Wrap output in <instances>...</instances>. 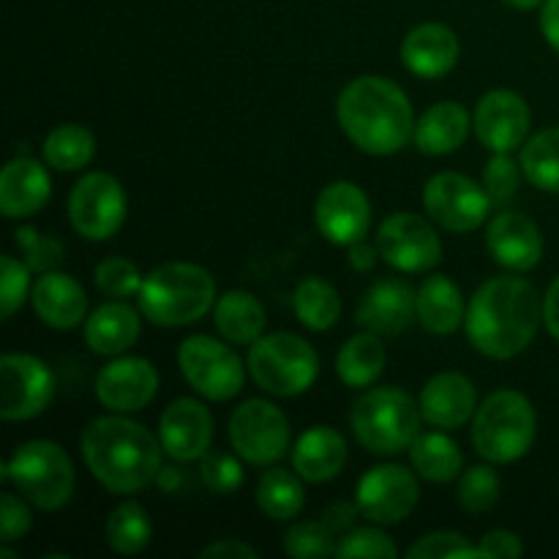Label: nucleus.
Wrapping results in <instances>:
<instances>
[{
	"label": "nucleus",
	"mask_w": 559,
	"mask_h": 559,
	"mask_svg": "<svg viewBox=\"0 0 559 559\" xmlns=\"http://www.w3.org/2000/svg\"><path fill=\"white\" fill-rule=\"evenodd\" d=\"M544 322V300L522 276H495L480 284L467 306V338L480 355L516 358L533 344Z\"/></svg>",
	"instance_id": "obj_1"
},
{
	"label": "nucleus",
	"mask_w": 559,
	"mask_h": 559,
	"mask_svg": "<svg viewBox=\"0 0 559 559\" xmlns=\"http://www.w3.org/2000/svg\"><path fill=\"white\" fill-rule=\"evenodd\" d=\"M82 459L112 495H136L162 473V440L126 415H104L82 431Z\"/></svg>",
	"instance_id": "obj_2"
},
{
	"label": "nucleus",
	"mask_w": 559,
	"mask_h": 559,
	"mask_svg": "<svg viewBox=\"0 0 559 559\" xmlns=\"http://www.w3.org/2000/svg\"><path fill=\"white\" fill-rule=\"evenodd\" d=\"M336 118L349 142L369 156H393L415 140V115L407 93L380 74L349 82L338 93Z\"/></svg>",
	"instance_id": "obj_3"
},
{
	"label": "nucleus",
	"mask_w": 559,
	"mask_h": 559,
	"mask_svg": "<svg viewBox=\"0 0 559 559\" xmlns=\"http://www.w3.org/2000/svg\"><path fill=\"white\" fill-rule=\"evenodd\" d=\"M216 306L211 271L194 262H164L153 267L140 289V311L162 328H183Z\"/></svg>",
	"instance_id": "obj_4"
},
{
	"label": "nucleus",
	"mask_w": 559,
	"mask_h": 559,
	"mask_svg": "<svg viewBox=\"0 0 559 559\" xmlns=\"http://www.w3.org/2000/svg\"><path fill=\"white\" fill-rule=\"evenodd\" d=\"M420 404H415V399L402 388H371L355 399L349 413L355 440L377 456L409 451L415 437L420 435Z\"/></svg>",
	"instance_id": "obj_5"
},
{
	"label": "nucleus",
	"mask_w": 559,
	"mask_h": 559,
	"mask_svg": "<svg viewBox=\"0 0 559 559\" xmlns=\"http://www.w3.org/2000/svg\"><path fill=\"white\" fill-rule=\"evenodd\" d=\"M538 415L519 391H495L473 415V445L491 464L519 462L533 448Z\"/></svg>",
	"instance_id": "obj_6"
},
{
	"label": "nucleus",
	"mask_w": 559,
	"mask_h": 559,
	"mask_svg": "<svg viewBox=\"0 0 559 559\" xmlns=\"http://www.w3.org/2000/svg\"><path fill=\"white\" fill-rule=\"evenodd\" d=\"M3 480H11L31 506L60 511L71 502L76 473L71 456L58 442L31 440L16 448L3 464Z\"/></svg>",
	"instance_id": "obj_7"
},
{
	"label": "nucleus",
	"mask_w": 559,
	"mask_h": 559,
	"mask_svg": "<svg viewBox=\"0 0 559 559\" xmlns=\"http://www.w3.org/2000/svg\"><path fill=\"white\" fill-rule=\"evenodd\" d=\"M246 366L262 391L289 399L314 385L320 374V355L298 333L278 331L251 344Z\"/></svg>",
	"instance_id": "obj_8"
},
{
	"label": "nucleus",
	"mask_w": 559,
	"mask_h": 559,
	"mask_svg": "<svg viewBox=\"0 0 559 559\" xmlns=\"http://www.w3.org/2000/svg\"><path fill=\"white\" fill-rule=\"evenodd\" d=\"M186 382L211 402H229L243 391L246 366L229 344L211 336H189L178 349Z\"/></svg>",
	"instance_id": "obj_9"
},
{
	"label": "nucleus",
	"mask_w": 559,
	"mask_h": 559,
	"mask_svg": "<svg viewBox=\"0 0 559 559\" xmlns=\"http://www.w3.org/2000/svg\"><path fill=\"white\" fill-rule=\"evenodd\" d=\"M229 442L243 462L267 467L289 451V420L265 399H249L229 418Z\"/></svg>",
	"instance_id": "obj_10"
},
{
	"label": "nucleus",
	"mask_w": 559,
	"mask_h": 559,
	"mask_svg": "<svg viewBox=\"0 0 559 559\" xmlns=\"http://www.w3.org/2000/svg\"><path fill=\"white\" fill-rule=\"evenodd\" d=\"M424 207L437 227L448 233H475L489 218L491 197L480 183L459 173H440L424 189Z\"/></svg>",
	"instance_id": "obj_11"
},
{
	"label": "nucleus",
	"mask_w": 559,
	"mask_h": 559,
	"mask_svg": "<svg viewBox=\"0 0 559 559\" xmlns=\"http://www.w3.org/2000/svg\"><path fill=\"white\" fill-rule=\"evenodd\" d=\"M380 260L402 273H426L440 265L442 240L418 213H393L377 229Z\"/></svg>",
	"instance_id": "obj_12"
},
{
	"label": "nucleus",
	"mask_w": 559,
	"mask_h": 559,
	"mask_svg": "<svg viewBox=\"0 0 559 559\" xmlns=\"http://www.w3.org/2000/svg\"><path fill=\"white\" fill-rule=\"evenodd\" d=\"M71 227L87 240H107L126 222V191L112 175L87 173L69 197Z\"/></svg>",
	"instance_id": "obj_13"
},
{
	"label": "nucleus",
	"mask_w": 559,
	"mask_h": 559,
	"mask_svg": "<svg viewBox=\"0 0 559 559\" xmlns=\"http://www.w3.org/2000/svg\"><path fill=\"white\" fill-rule=\"evenodd\" d=\"M0 415L3 420H31L49 407L55 396V374L44 360L27 353H5L0 358Z\"/></svg>",
	"instance_id": "obj_14"
},
{
	"label": "nucleus",
	"mask_w": 559,
	"mask_h": 559,
	"mask_svg": "<svg viewBox=\"0 0 559 559\" xmlns=\"http://www.w3.org/2000/svg\"><path fill=\"white\" fill-rule=\"evenodd\" d=\"M420 500L418 478L402 464H380L371 467L358 480L355 502L360 516L371 519L374 524H399L415 511Z\"/></svg>",
	"instance_id": "obj_15"
},
{
	"label": "nucleus",
	"mask_w": 559,
	"mask_h": 559,
	"mask_svg": "<svg viewBox=\"0 0 559 559\" xmlns=\"http://www.w3.org/2000/svg\"><path fill=\"white\" fill-rule=\"evenodd\" d=\"M314 218L322 238L331 240L333 246L349 249L358 240H366V233L371 227V202L360 186L349 183V180H336L317 197Z\"/></svg>",
	"instance_id": "obj_16"
},
{
	"label": "nucleus",
	"mask_w": 559,
	"mask_h": 559,
	"mask_svg": "<svg viewBox=\"0 0 559 559\" xmlns=\"http://www.w3.org/2000/svg\"><path fill=\"white\" fill-rule=\"evenodd\" d=\"M158 371L151 360L136 355H118L96 377V396L109 413H140L156 399Z\"/></svg>",
	"instance_id": "obj_17"
},
{
	"label": "nucleus",
	"mask_w": 559,
	"mask_h": 559,
	"mask_svg": "<svg viewBox=\"0 0 559 559\" xmlns=\"http://www.w3.org/2000/svg\"><path fill=\"white\" fill-rule=\"evenodd\" d=\"M530 115L527 102L519 96L516 91H489L478 102L473 115L475 134H478L480 145L489 147L491 153H511L527 142Z\"/></svg>",
	"instance_id": "obj_18"
},
{
	"label": "nucleus",
	"mask_w": 559,
	"mask_h": 559,
	"mask_svg": "<svg viewBox=\"0 0 559 559\" xmlns=\"http://www.w3.org/2000/svg\"><path fill=\"white\" fill-rule=\"evenodd\" d=\"M158 440L175 462H197L211 451L213 415L197 399H175L158 420Z\"/></svg>",
	"instance_id": "obj_19"
},
{
	"label": "nucleus",
	"mask_w": 559,
	"mask_h": 559,
	"mask_svg": "<svg viewBox=\"0 0 559 559\" xmlns=\"http://www.w3.org/2000/svg\"><path fill=\"white\" fill-rule=\"evenodd\" d=\"M486 246L497 265L513 273H527L544 257V235L538 224L516 211H500L486 229Z\"/></svg>",
	"instance_id": "obj_20"
},
{
	"label": "nucleus",
	"mask_w": 559,
	"mask_h": 559,
	"mask_svg": "<svg viewBox=\"0 0 559 559\" xmlns=\"http://www.w3.org/2000/svg\"><path fill=\"white\" fill-rule=\"evenodd\" d=\"M415 298H418V293L404 278H377L366 289L364 300L358 306V314H355L358 317V325L364 331L380 333V336H399L418 317Z\"/></svg>",
	"instance_id": "obj_21"
},
{
	"label": "nucleus",
	"mask_w": 559,
	"mask_h": 559,
	"mask_svg": "<svg viewBox=\"0 0 559 559\" xmlns=\"http://www.w3.org/2000/svg\"><path fill=\"white\" fill-rule=\"evenodd\" d=\"M462 58L459 36L442 22H424L415 25L402 41V60L409 74L437 80L456 69Z\"/></svg>",
	"instance_id": "obj_22"
},
{
	"label": "nucleus",
	"mask_w": 559,
	"mask_h": 559,
	"mask_svg": "<svg viewBox=\"0 0 559 559\" xmlns=\"http://www.w3.org/2000/svg\"><path fill=\"white\" fill-rule=\"evenodd\" d=\"M418 404L424 420L435 429H459L473 420L475 409H478V391L469 377L459 374V371H442L426 382Z\"/></svg>",
	"instance_id": "obj_23"
},
{
	"label": "nucleus",
	"mask_w": 559,
	"mask_h": 559,
	"mask_svg": "<svg viewBox=\"0 0 559 559\" xmlns=\"http://www.w3.org/2000/svg\"><path fill=\"white\" fill-rule=\"evenodd\" d=\"M31 304L38 320L55 331H71L87 317L85 289L63 271L38 273L31 289Z\"/></svg>",
	"instance_id": "obj_24"
},
{
	"label": "nucleus",
	"mask_w": 559,
	"mask_h": 559,
	"mask_svg": "<svg viewBox=\"0 0 559 559\" xmlns=\"http://www.w3.org/2000/svg\"><path fill=\"white\" fill-rule=\"evenodd\" d=\"M52 194V180L41 162L16 156L0 173V211L5 218H31L41 211Z\"/></svg>",
	"instance_id": "obj_25"
},
{
	"label": "nucleus",
	"mask_w": 559,
	"mask_h": 559,
	"mask_svg": "<svg viewBox=\"0 0 559 559\" xmlns=\"http://www.w3.org/2000/svg\"><path fill=\"white\" fill-rule=\"evenodd\" d=\"M347 440L331 426H311L293 448V467L306 484H328L347 464Z\"/></svg>",
	"instance_id": "obj_26"
},
{
	"label": "nucleus",
	"mask_w": 559,
	"mask_h": 559,
	"mask_svg": "<svg viewBox=\"0 0 559 559\" xmlns=\"http://www.w3.org/2000/svg\"><path fill=\"white\" fill-rule=\"evenodd\" d=\"M136 338H140V314L120 298L98 306L85 320L87 347L104 358H118L134 347Z\"/></svg>",
	"instance_id": "obj_27"
},
{
	"label": "nucleus",
	"mask_w": 559,
	"mask_h": 559,
	"mask_svg": "<svg viewBox=\"0 0 559 559\" xmlns=\"http://www.w3.org/2000/svg\"><path fill=\"white\" fill-rule=\"evenodd\" d=\"M469 115L459 102H437L415 123V145L426 156H448L459 151L469 134Z\"/></svg>",
	"instance_id": "obj_28"
},
{
	"label": "nucleus",
	"mask_w": 559,
	"mask_h": 559,
	"mask_svg": "<svg viewBox=\"0 0 559 559\" xmlns=\"http://www.w3.org/2000/svg\"><path fill=\"white\" fill-rule=\"evenodd\" d=\"M418 322L435 336H451L467 320L464 295L448 276H429L418 287L415 298Z\"/></svg>",
	"instance_id": "obj_29"
},
{
	"label": "nucleus",
	"mask_w": 559,
	"mask_h": 559,
	"mask_svg": "<svg viewBox=\"0 0 559 559\" xmlns=\"http://www.w3.org/2000/svg\"><path fill=\"white\" fill-rule=\"evenodd\" d=\"M213 322L222 338L229 344H251L262 336L265 331V309L260 300L246 289H229L213 306Z\"/></svg>",
	"instance_id": "obj_30"
},
{
	"label": "nucleus",
	"mask_w": 559,
	"mask_h": 559,
	"mask_svg": "<svg viewBox=\"0 0 559 559\" xmlns=\"http://www.w3.org/2000/svg\"><path fill=\"white\" fill-rule=\"evenodd\" d=\"M385 344L374 331H364L344 342L336 355V371L347 388H369L385 371Z\"/></svg>",
	"instance_id": "obj_31"
},
{
	"label": "nucleus",
	"mask_w": 559,
	"mask_h": 559,
	"mask_svg": "<svg viewBox=\"0 0 559 559\" xmlns=\"http://www.w3.org/2000/svg\"><path fill=\"white\" fill-rule=\"evenodd\" d=\"M409 459H413L415 473L431 484H451L462 473V448L442 431H429L418 435L409 445Z\"/></svg>",
	"instance_id": "obj_32"
},
{
	"label": "nucleus",
	"mask_w": 559,
	"mask_h": 559,
	"mask_svg": "<svg viewBox=\"0 0 559 559\" xmlns=\"http://www.w3.org/2000/svg\"><path fill=\"white\" fill-rule=\"evenodd\" d=\"M304 506L306 489L298 473L273 467L257 484V508L273 522H289V519L300 516Z\"/></svg>",
	"instance_id": "obj_33"
},
{
	"label": "nucleus",
	"mask_w": 559,
	"mask_h": 559,
	"mask_svg": "<svg viewBox=\"0 0 559 559\" xmlns=\"http://www.w3.org/2000/svg\"><path fill=\"white\" fill-rule=\"evenodd\" d=\"M293 309L300 325H306L314 333L331 331L342 320V298H338L336 287L317 276L304 278L295 287Z\"/></svg>",
	"instance_id": "obj_34"
},
{
	"label": "nucleus",
	"mask_w": 559,
	"mask_h": 559,
	"mask_svg": "<svg viewBox=\"0 0 559 559\" xmlns=\"http://www.w3.org/2000/svg\"><path fill=\"white\" fill-rule=\"evenodd\" d=\"M44 162L58 173H76L96 156V136L80 123H63L49 131L41 145Z\"/></svg>",
	"instance_id": "obj_35"
},
{
	"label": "nucleus",
	"mask_w": 559,
	"mask_h": 559,
	"mask_svg": "<svg viewBox=\"0 0 559 559\" xmlns=\"http://www.w3.org/2000/svg\"><path fill=\"white\" fill-rule=\"evenodd\" d=\"M104 538L112 551L123 557L142 555L153 538V524L147 519V511L134 500H126L109 513L107 527H104Z\"/></svg>",
	"instance_id": "obj_36"
},
{
	"label": "nucleus",
	"mask_w": 559,
	"mask_h": 559,
	"mask_svg": "<svg viewBox=\"0 0 559 559\" xmlns=\"http://www.w3.org/2000/svg\"><path fill=\"white\" fill-rule=\"evenodd\" d=\"M522 173L535 189L559 194V129L538 131L522 147Z\"/></svg>",
	"instance_id": "obj_37"
},
{
	"label": "nucleus",
	"mask_w": 559,
	"mask_h": 559,
	"mask_svg": "<svg viewBox=\"0 0 559 559\" xmlns=\"http://www.w3.org/2000/svg\"><path fill=\"white\" fill-rule=\"evenodd\" d=\"M500 500V478L491 467L486 464H478V467L467 469L459 478V489H456V502L464 508L467 513L478 516V513L491 511Z\"/></svg>",
	"instance_id": "obj_38"
},
{
	"label": "nucleus",
	"mask_w": 559,
	"mask_h": 559,
	"mask_svg": "<svg viewBox=\"0 0 559 559\" xmlns=\"http://www.w3.org/2000/svg\"><path fill=\"white\" fill-rule=\"evenodd\" d=\"M333 533L325 522H298L287 530L284 535V551L295 559H311V557H331L336 555V546H333Z\"/></svg>",
	"instance_id": "obj_39"
},
{
	"label": "nucleus",
	"mask_w": 559,
	"mask_h": 559,
	"mask_svg": "<svg viewBox=\"0 0 559 559\" xmlns=\"http://www.w3.org/2000/svg\"><path fill=\"white\" fill-rule=\"evenodd\" d=\"M93 278H96V287L107 298H131V295H140L142 282H145L140 267L131 260H126V257H107V260H102L96 273H93Z\"/></svg>",
	"instance_id": "obj_40"
},
{
	"label": "nucleus",
	"mask_w": 559,
	"mask_h": 559,
	"mask_svg": "<svg viewBox=\"0 0 559 559\" xmlns=\"http://www.w3.org/2000/svg\"><path fill=\"white\" fill-rule=\"evenodd\" d=\"M16 246H20L22 257H25V265L33 273H47L58 271V265L63 262V246L52 235H41L36 227H20L14 235Z\"/></svg>",
	"instance_id": "obj_41"
},
{
	"label": "nucleus",
	"mask_w": 559,
	"mask_h": 559,
	"mask_svg": "<svg viewBox=\"0 0 559 559\" xmlns=\"http://www.w3.org/2000/svg\"><path fill=\"white\" fill-rule=\"evenodd\" d=\"M31 267L22 260H14L11 254H3L0 260V314L3 320H11L25 304L31 293Z\"/></svg>",
	"instance_id": "obj_42"
},
{
	"label": "nucleus",
	"mask_w": 559,
	"mask_h": 559,
	"mask_svg": "<svg viewBox=\"0 0 559 559\" xmlns=\"http://www.w3.org/2000/svg\"><path fill=\"white\" fill-rule=\"evenodd\" d=\"M200 478L213 495H233L243 486V467L227 451H207L200 464Z\"/></svg>",
	"instance_id": "obj_43"
},
{
	"label": "nucleus",
	"mask_w": 559,
	"mask_h": 559,
	"mask_svg": "<svg viewBox=\"0 0 559 559\" xmlns=\"http://www.w3.org/2000/svg\"><path fill=\"white\" fill-rule=\"evenodd\" d=\"M519 178H522V164L511 158V153H495L484 169V189L491 197V205L506 207L516 197Z\"/></svg>",
	"instance_id": "obj_44"
},
{
	"label": "nucleus",
	"mask_w": 559,
	"mask_h": 559,
	"mask_svg": "<svg viewBox=\"0 0 559 559\" xmlns=\"http://www.w3.org/2000/svg\"><path fill=\"white\" fill-rule=\"evenodd\" d=\"M399 549L382 530L377 527H355L338 538L336 557H396Z\"/></svg>",
	"instance_id": "obj_45"
},
{
	"label": "nucleus",
	"mask_w": 559,
	"mask_h": 559,
	"mask_svg": "<svg viewBox=\"0 0 559 559\" xmlns=\"http://www.w3.org/2000/svg\"><path fill=\"white\" fill-rule=\"evenodd\" d=\"M445 557H478V546L469 544L464 535L459 533H431L424 535L418 544L407 549V559H445Z\"/></svg>",
	"instance_id": "obj_46"
},
{
	"label": "nucleus",
	"mask_w": 559,
	"mask_h": 559,
	"mask_svg": "<svg viewBox=\"0 0 559 559\" xmlns=\"http://www.w3.org/2000/svg\"><path fill=\"white\" fill-rule=\"evenodd\" d=\"M31 508H27L16 495H9V491H5L3 502H0V535H3V544H14L22 535L31 533Z\"/></svg>",
	"instance_id": "obj_47"
},
{
	"label": "nucleus",
	"mask_w": 559,
	"mask_h": 559,
	"mask_svg": "<svg viewBox=\"0 0 559 559\" xmlns=\"http://www.w3.org/2000/svg\"><path fill=\"white\" fill-rule=\"evenodd\" d=\"M524 544L511 530H491L480 538L478 557H522Z\"/></svg>",
	"instance_id": "obj_48"
},
{
	"label": "nucleus",
	"mask_w": 559,
	"mask_h": 559,
	"mask_svg": "<svg viewBox=\"0 0 559 559\" xmlns=\"http://www.w3.org/2000/svg\"><path fill=\"white\" fill-rule=\"evenodd\" d=\"M200 557L202 559H240V557L254 559L257 549L238 538H222V540H213L211 546H205V549L200 551Z\"/></svg>",
	"instance_id": "obj_49"
},
{
	"label": "nucleus",
	"mask_w": 559,
	"mask_h": 559,
	"mask_svg": "<svg viewBox=\"0 0 559 559\" xmlns=\"http://www.w3.org/2000/svg\"><path fill=\"white\" fill-rule=\"evenodd\" d=\"M358 513H360L358 502H355V506H349V502H336V506H331L325 513H322V522H325L336 535H344L349 530V524L358 519Z\"/></svg>",
	"instance_id": "obj_50"
},
{
	"label": "nucleus",
	"mask_w": 559,
	"mask_h": 559,
	"mask_svg": "<svg viewBox=\"0 0 559 559\" xmlns=\"http://www.w3.org/2000/svg\"><path fill=\"white\" fill-rule=\"evenodd\" d=\"M540 33L551 44V49L559 52V0H546L540 5Z\"/></svg>",
	"instance_id": "obj_51"
},
{
	"label": "nucleus",
	"mask_w": 559,
	"mask_h": 559,
	"mask_svg": "<svg viewBox=\"0 0 559 559\" xmlns=\"http://www.w3.org/2000/svg\"><path fill=\"white\" fill-rule=\"evenodd\" d=\"M377 260H380V251H377V246H369L366 240H358V243L349 246V254H347V262L355 267V271H371V267L377 265Z\"/></svg>",
	"instance_id": "obj_52"
},
{
	"label": "nucleus",
	"mask_w": 559,
	"mask_h": 559,
	"mask_svg": "<svg viewBox=\"0 0 559 559\" xmlns=\"http://www.w3.org/2000/svg\"><path fill=\"white\" fill-rule=\"evenodd\" d=\"M544 322H546V331L551 333V338H557L559 342V276L551 282V287L546 289Z\"/></svg>",
	"instance_id": "obj_53"
},
{
	"label": "nucleus",
	"mask_w": 559,
	"mask_h": 559,
	"mask_svg": "<svg viewBox=\"0 0 559 559\" xmlns=\"http://www.w3.org/2000/svg\"><path fill=\"white\" fill-rule=\"evenodd\" d=\"M156 484L162 486L167 495H175V491L183 489V469L178 467H162V473H158Z\"/></svg>",
	"instance_id": "obj_54"
},
{
	"label": "nucleus",
	"mask_w": 559,
	"mask_h": 559,
	"mask_svg": "<svg viewBox=\"0 0 559 559\" xmlns=\"http://www.w3.org/2000/svg\"><path fill=\"white\" fill-rule=\"evenodd\" d=\"M502 3L513 5V9H519V11H533V9H540L546 0H502Z\"/></svg>",
	"instance_id": "obj_55"
},
{
	"label": "nucleus",
	"mask_w": 559,
	"mask_h": 559,
	"mask_svg": "<svg viewBox=\"0 0 559 559\" xmlns=\"http://www.w3.org/2000/svg\"><path fill=\"white\" fill-rule=\"evenodd\" d=\"M0 559H16L14 551L9 549V544H3V549H0Z\"/></svg>",
	"instance_id": "obj_56"
}]
</instances>
